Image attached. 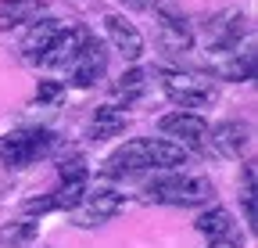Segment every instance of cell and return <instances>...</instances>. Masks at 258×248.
I'll return each instance as SVG.
<instances>
[{"mask_svg": "<svg viewBox=\"0 0 258 248\" xmlns=\"http://www.w3.org/2000/svg\"><path fill=\"white\" fill-rule=\"evenodd\" d=\"M186 162V151L161 137H137L115 147L104 159V176H125V173H147V169H176Z\"/></svg>", "mask_w": 258, "mask_h": 248, "instance_id": "1", "label": "cell"}, {"mask_svg": "<svg viewBox=\"0 0 258 248\" xmlns=\"http://www.w3.org/2000/svg\"><path fill=\"white\" fill-rule=\"evenodd\" d=\"M86 191H90V169H86V162L79 155H72V159H64L57 166V187L50 194H43V198H29L22 209L32 212V216L36 212L40 216L43 212H76Z\"/></svg>", "mask_w": 258, "mask_h": 248, "instance_id": "2", "label": "cell"}, {"mask_svg": "<svg viewBox=\"0 0 258 248\" xmlns=\"http://www.w3.org/2000/svg\"><path fill=\"white\" fill-rule=\"evenodd\" d=\"M144 194L158 205H205L215 191H212V183L205 176H186V173H161V176H151L144 183Z\"/></svg>", "mask_w": 258, "mask_h": 248, "instance_id": "3", "label": "cell"}, {"mask_svg": "<svg viewBox=\"0 0 258 248\" xmlns=\"http://www.w3.org/2000/svg\"><path fill=\"white\" fill-rule=\"evenodd\" d=\"M57 147V133L47 126H22L15 133L0 137V162L8 169H25L32 162L47 159V155Z\"/></svg>", "mask_w": 258, "mask_h": 248, "instance_id": "4", "label": "cell"}, {"mask_svg": "<svg viewBox=\"0 0 258 248\" xmlns=\"http://www.w3.org/2000/svg\"><path fill=\"white\" fill-rule=\"evenodd\" d=\"M161 90L169 94V101L183 108H212L219 101V86L205 76H194V72H179V69H161L158 72Z\"/></svg>", "mask_w": 258, "mask_h": 248, "instance_id": "5", "label": "cell"}, {"mask_svg": "<svg viewBox=\"0 0 258 248\" xmlns=\"http://www.w3.org/2000/svg\"><path fill=\"white\" fill-rule=\"evenodd\" d=\"M154 18H158V40L169 54H186L194 47V29L186 15L176 8V0H154Z\"/></svg>", "mask_w": 258, "mask_h": 248, "instance_id": "6", "label": "cell"}, {"mask_svg": "<svg viewBox=\"0 0 258 248\" xmlns=\"http://www.w3.org/2000/svg\"><path fill=\"white\" fill-rule=\"evenodd\" d=\"M158 130L172 137V144H179L183 151H205L208 147V122L198 112H169L158 119Z\"/></svg>", "mask_w": 258, "mask_h": 248, "instance_id": "7", "label": "cell"}, {"mask_svg": "<svg viewBox=\"0 0 258 248\" xmlns=\"http://www.w3.org/2000/svg\"><path fill=\"white\" fill-rule=\"evenodd\" d=\"M104 69H108V47L97 36H86V43L79 47V54L72 58V65H69V83L76 90H86V86H93L97 79L104 76Z\"/></svg>", "mask_w": 258, "mask_h": 248, "instance_id": "8", "label": "cell"}, {"mask_svg": "<svg viewBox=\"0 0 258 248\" xmlns=\"http://www.w3.org/2000/svg\"><path fill=\"white\" fill-rule=\"evenodd\" d=\"M247 36V18L240 11H219L208 18V54L240 51V40Z\"/></svg>", "mask_w": 258, "mask_h": 248, "instance_id": "9", "label": "cell"}, {"mask_svg": "<svg viewBox=\"0 0 258 248\" xmlns=\"http://www.w3.org/2000/svg\"><path fill=\"white\" fill-rule=\"evenodd\" d=\"M86 36H90V29H83V25H61V33L50 40V47L43 51V58L36 61V65H43V69H69L72 58L79 54V47L86 43Z\"/></svg>", "mask_w": 258, "mask_h": 248, "instance_id": "10", "label": "cell"}, {"mask_svg": "<svg viewBox=\"0 0 258 248\" xmlns=\"http://www.w3.org/2000/svg\"><path fill=\"white\" fill-rule=\"evenodd\" d=\"M251 144V126L247 122H219V126H208V147L219 155V159H240V151Z\"/></svg>", "mask_w": 258, "mask_h": 248, "instance_id": "11", "label": "cell"}, {"mask_svg": "<svg viewBox=\"0 0 258 248\" xmlns=\"http://www.w3.org/2000/svg\"><path fill=\"white\" fill-rule=\"evenodd\" d=\"M104 29H108V40L115 43V51L125 54V61H140L144 58V36L133 22H125L122 15H104Z\"/></svg>", "mask_w": 258, "mask_h": 248, "instance_id": "12", "label": "cell"}, {"mask_svg": "<svg viewBox=\"0 0 258 248\" xmlns=\"http://www.w3.org/2000/svg\"><path fill=\"white\" fill-rule=\"evenodd\" d=\"M198 227L208 241H212V248H219V244H240V234H237V223H233V216L226 212L222 205H215V209H208V212H201L198 216Z\"/></svg>", "mask_w": 258, "mask_h": 248, "instance_id": "13", "label": "cell"}, {"mask_svg": "<svg viewBox=\"0 0 258 248\" xmlns=\"http://www.w3.org/2000/svg\"><path fill=\"white\" fill-rule=\"evenodd\" d=\"M208 61L212 72L230 83H247L254 76V51H222V54H208Z\"/></svg>", "mask_w": 258, "mask_h": 248, "instance_id": "14", "label": "cell"}, {"mask_svg": "<svg viewBox=\"0 0 258 248\" xmlns=\"http://www.w3.org/2000/svg\"><path fill=\"white\" fill-rule=\"evenodd\" d=\"M79 209H83V223L90 227V223H101V220L118 216V212L125 209V198L115 194V191H108V187H97V191H86V194H83Z\"/></svg>", "mask_w": 258, "mask_h": 248, "instance_id": "15", "label": "cell"}, {"mask_svg": "<svg viewBox=\"0 0 258 248\" xmlns=\"http://www.w3.org/2000/svg\"><path fill=\"white\" fill-rule=\"evenodd\" d=\"M57 33H61V18H43V22H36V25H32V33L25 36V43H22L25 58H29V61H40L43 51L50 47V40H54Z\"/></svg>", "mask_w": 258, "mask_h": 248, "instance_id": "16", "label": "cell"}, {"mask_svg": "<svg viewBox=\"0 0 258 248\" xmlns=\"http://www.w3.org/2000/svg\"><path fill=\"white\" fill-rule=\"evenodd\" d=\"M129 126V115L115 105H101L93 112V140H108V137H118L122 130Z\"/></svg>", "mask_w": 258, "mask_h": 248, "instance_id": "17", "label": "cell"}, {"mask_svg": "<svg viewBox=\"0 0 258 248\" xmlns=\"http://www.w3.org/2000/svg\"><path fill=\"white\" fill-rule=\"evenodd\" d=\"M47 8V0H4L0 4V25H22V22H36Z\"/></svg>", "mask_w": 258, "mask_h": 248, "instance_id": "18", "label": "cell"}, {"mask_svg": "<svg viewBox=\"0 0 258 248\" xmlns=\"http://www.w3.org/2000/svg\"><path fill=\"white\" fill-rule=\"evenodd\" d=\"M147 90V69H140V65H133V69H125L122 76H118V83H115V97H122L125 105H133L140 94Z\"/></svg>", "mask_w": 258, "mask_h": 248, "instance_id": "19", "label": "cell"}, {"mask_svg": "<svg viewBox=\"0 0 258 248\" xmlns=\"http://www.w3.org/2000/svg\"><path fill=\"white\" fill-rule=\"evenodd\" d=\"M240 202H244V220L254 230V166H244V187H240Z\"/></svg>", "mask_w": 258, "mask_h": 248, "instance_id": "20", "label": "cell"}, {"mask_svg": "<svg viewBox=\"0 0 258 248\" xmlns=\"http://www.w3.org/2000/svg\"><path fill=\"white\" fill-rule=\"evenodd\" d=\"M61 90H64V83H57V79H43V83L36 86V101H40V105H50V101L61 97Z\"/></svg>", "mask_w": 258, "mask_h": 248, "instance_id": "21", "label": "cell"}, {"mask_svg": "<svg viewBox=\"0 0 258 248\" xmlns=\"http://www.w3.org/2000/svg\"><path fill=\"white\" fill-rule=\"evenodd\" d=\"M118 4H125V8H147V0H118Z\"/></svg>", "mask_w": 258, "mask_h": 248, "instance_id": "22", "label": "cell"}]
</instances>
